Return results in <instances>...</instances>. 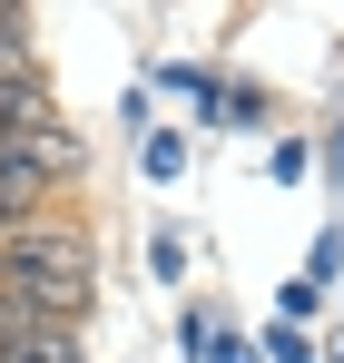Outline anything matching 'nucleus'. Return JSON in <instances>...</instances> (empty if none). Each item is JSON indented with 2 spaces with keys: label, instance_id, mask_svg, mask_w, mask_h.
I'll return each instance as SVG.
<instances>
[{
  "label": "nucleus",
  "instance_id": "nucleus-4",
  "mask_svg": "<svg viewBox=\"0 0 344 363\" xmlns=\"http://www.w3.org/2000/svg\"><path fill=\"white\" fill-rule=\"evenodd\" d=\"M0 79H40V40H30V10H0Z\"/></svg>",
  "mask_w": 344,
  "mask_h": 363
},
{
  "label": "nucleus",
  "instance_id": "nucleus-5",
  "mask_svg": "<svg viewBox=\"0 0 344 363\" xmlns=\"http://www.w3.org/2000/svg\"><path fill=\"white\" fill-rule=\"evenodd\" d=\"M138 167H148V177H177V167H187V138H177V128H138Z\"/></svg>",
  "mask_w": 344,
  "mask_h": 363
},
{
  "label": "nucleus",
  "instance_id": "nucleus-6",
  "mask_svg": "<svg viewBox=\"0 0 344 363\" xmlns=\"http://www.w3.org/2000/svg\"><path fill=\"white\" fill-rule=\"evenodd\" d=\"M256 363H315V334H305V324H276V334H266V354Z\"/></svg>",
  "mask_w": 344,
  "mask_h": 363
},
{
  "label": "nucleus",
  "instance_id": "nucleus-3",
  "mask_svg": "<svg viewBox=\"0 0 344 363\" xmlns=\"http://www.w3.org/2000/svg\"><path fill=\"white\" fill-rule=\"evenodd\" d=\"M50 118H59L50 79H0V138H20V128H50Z\"/></svg>",
  "mask_w": 344,
  "mask_h": 363
},
{
  "label": "nucleus",
  "instance_id": "nucleus-8",
  "mask_svg": "<svg viewBox=\"0 0 344 363\" xmlns=\"http://www.w3.org/2000/svg\"><path fill=\"white\" fill-rule=\"evenodd\" d=\"M207 363H256V344L246 334H207Z\"/></svg>",
  "mask_w": 344,
  "mask_h": 363
},
{
  "label": "nucleus",
  "instance_id": "nucleus-1",
  "mask_svg": "<svg viewBox=\"0 0 344 363\" xmlns=\"http://www.w3.org/2000/svg\"><path fill=\"white\" fill-rule=\"evenodd\" d=\"M99 255L79 226H20V236H0V314H20V324H59V334H79V314L99 295V275H89Z\"/></svg>",
  "mask_w": 344,
  "mask_h": 363
},
{
  "label": "nucleus",
  "instance_id": "nucleus-2",
  "mask_svg": "<svg viewBox=\"0 0 344 363\" xmlns=\"http://www.w3.org/2000/svg\"><path fill=\"white\" fill-rule=\"evenodd\" d=\"M79 167H89V147H79V128H69V118H50V128H20V138H0V236L40 226L59 186H79Z\"/></svg>",
  "mask_w": 344,
  "mask_h": 363
},
{
  "label": "nucleus",
  "instance_id": "nucleus-7",
  "mask_svg": "<svg viewBox=\"0 0 344 363\" xmlns=\"http://www.w3.org/2000/svg\"><path fill=\"white\" fill-rule=\"evenodd\" d=\"M335 265H344V236H315V275H305V285L325 295V285H335Z\"/></svg>",
  "mask_w": 344,
  "mask_h": 363
}]
</instances>
